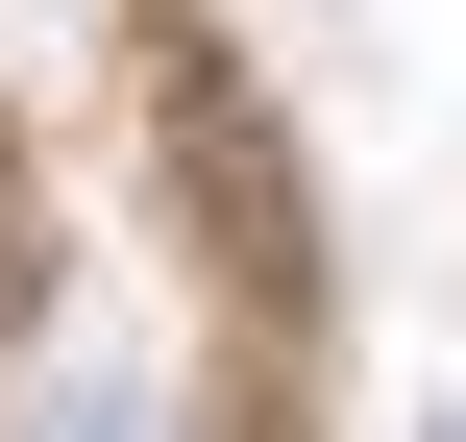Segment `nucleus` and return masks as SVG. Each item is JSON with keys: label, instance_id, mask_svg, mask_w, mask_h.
Returning <instances> with one entry per match:
<instances>
[{"label": "nucleus", "instance_id": "1", "mask_svg": "<svg viewBox=\"0 0 466 442\" xmlns=\"http://www.w3.org/2000/svg\"><path fill=\"white\" fill-rule=\"evenodd\" d=\"M0 442H172V369H147V344H98V320H74V344H49V369H25V394H0Z\"/></svg>", "mask_w": 466, "mask_h": 442}]
</instances>
